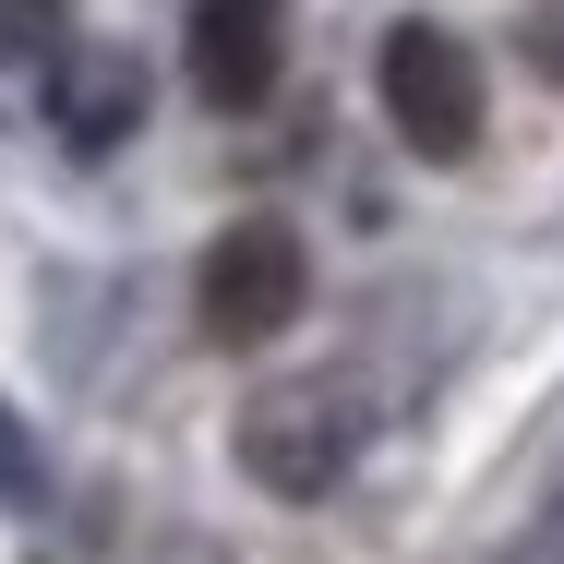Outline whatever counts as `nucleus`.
Wrapping results in <instances>:
<instances>
[{"instance_id": "nucleus-1", "label": "nucleus", "mask_w": 564, "mask_h": 564, "mask_svg": "<svg viewBox=\"0 0 564 564\" xmlns=\"http://www.w3.org/2000/svg\"><path fill=\"white\" fill-rule=\"evenodd\" d=\"M360 433H372V384L360 372H276V384L240 397V468L264 492H289V505L337 492Z\"/></svg>"}, {"instance_id": "nucleus-3", "label": "nucleus", "mask_w": 564, "mask_h": 564, "mask_svg": "<svg viewBox=\"0 0 564 564\" xmlns=\"http://www.w3.org/2000/svg\"><path fill=\"white\" fill-rule=\"evenodd\" d=\"M372 97H384V120H397L409 156H433V169H468L480 156V61L456 48L445 24H384Z\"/></svg>"}, {"instance_id": "nucleus-4", "label": "nucleus", "mask_w": 564, "mask_h": 564, "mask_svg": "<svg viewBox=\"0 0 564 564\" xmlns=\"http://www.w3.org/2000/svg\"><path fill=\"white\" fill-rule=\"evenodd\" d=\"M181 48H193V97L240 120V109H264V97H276L289 0H193V12H181Z\"/></svg>"}, {"instance_id": "nucleus-7", "label": "nucleus", "mask_w": 564, "mask_h": 564, "mask_svg": "<svg viewBox=\"0 0 564 564\" xmlns=\"http://www.w3.org/2000/svg\"><path fill=\"white\" fill-rule=\"evenodd\" d=\"M0 492H12V505H36V433H24L12 409H0Z\"/></svg>"}, {"instance_id": "nucleus-8", "label": "nucleus", "mask_w": 564, "mask_h": 564, "mask_svg": "<svg viewBox=\"0 0 564 564\" xmlns=\"http://www.w3.org/2000/svg\"><path fill=\"white\" fill-rule=\"evenodd\" d=\"M61 12H73V0H0V48H36Z\"/></svg>"}, {"instance_id": "nucleus-6", "label": "nucleus", "mask_w": 564, "mask_h": 564, "mask_svg": "<svg viewBox=\"0 0 564 564\" xmlns=\"http://www.w3.org/2000/svg\"><path fill=\"white\" fill-rule=\"evenodd\" d=\"M517 61L564 97V0H529V12H517Z\"/></svg>"}, {"instance_id": "nucleus-2", "label": "nucleus", "mask_w": 564, "mask_h": 564, "mask_svg": "<svg viewBox=\"0 0 564 564\" xmlns=\"http://www.w3.org/2000/svg\"><path fill=\"white\" fill-rule=\"evenodd\" d=\"M301 301H313V252L289 240V217L217 228L205 264H193V313H205L217 348H276L289 325H301Z\"/></svg>"}, {"instance_id": "nucleus-5", "label": "nucleus", "mask_w": 564, "mask_h": 564, "mask_svg": "<svg viewBox=\"0 0 564 564\" xmlns=\"http://www.w3.org/2000/svg\"><path fill=\"white\" fill-rule=\"evenodd\" d=\"M144 120V73L120 61V48H73V61H48V132L73 144V156H97Z\"/></svg>"}, {"instance_id": "nucleus-9", "label": "nucleus", "mask_w": 564, "mask_h": 564, "mask_svg": "<svg viewBox=\"0 0 564 564\" xmlns=\"http://www.w3.org/2000/svg\"><path fill=\"white\" fill-rule=\"evenodd\" d=\"M541 541H553V553H564V492H553V529H541Z\"/></svg>"}]
</instances>
